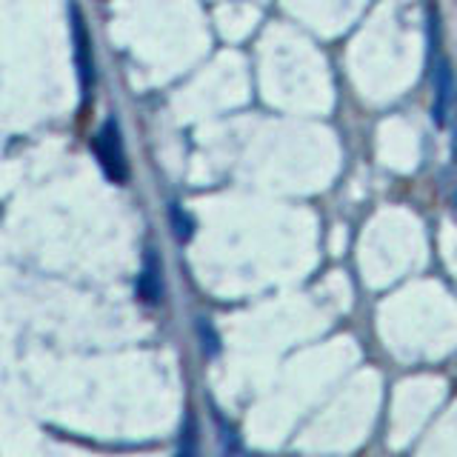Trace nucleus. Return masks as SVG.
<instances>
[{"mask_svg": "<svg viewBox=\"0 0 457 457\" xmlns=\"http://www.w3.org/2000/svg\"><path fill=\"white\" fill-rule=\"evenodd\" d=\"M95 154L100 161V169L106 171V178L114 183H123L129 178V163H126V149L120 140V126L114 118L104 120V126L95 135Z\"/></svg>", "mask_w": 457, "mask_h": 457, "instance_id": "f257e3e1", "label": "nucleus"}, {"mask_svg": "<svg viewBox=\"0 0 457 457\" xmlns=\"http://www.w3.org/2000/svg\"><path fill=\"white\" fill-rule=\"evenodd\" d=\"M71 40H75V61H78V78H80V95L83 104L92 95L95 86V61H92V37L86 32L80 9H71Z\"/></svg>", "mask_w": 457, "mask_h": 457, "instance_id": "f03ea898", "label": "nucleus"}, {"mask_svg": "<svg viewBox=\"0 0 457 457\" xmlns=\"http://www.w3.org/2000/svg\"><path fill=\"white\" fill-rule=\"evenodd\" d=\"M454 104V75L449 61H437L435 66V104H432V120L437 126L446 123V114Z\"/></svg>", "mask_w": 457, "mask_h": 457, "instance_id": "7ed1b4c3", "label": "nucleus"}, {"mask_svg": "<svg viewBox=\"0 0 457 457\" xmlns=\"http://www.w3.org/2000/svg\"><path fill=\"white\" fill-rule=\"evenodd\" d=\"M163 295V280H161V261L149 252L146 261H143V271L137 278V297L143 303H157Z\"/></svg>", "mask_w": 457, "mask_h": 457, "instance_id": "20e7f679", "label": "nucleus"}, {"mask_svg": "<svg viewBox=\"0 0 457 457\" xmlns=\"http://www.w3.org/2000/svg\"><path fill=\"white\" fill-rule=\"evenodd\" d=\"M171 223H175V235H178L180 240H186V237L192 235V220L186 218V214H180L178 206H171Z\"/></svg>", "mask_w": 457, "mask_h": 457, "instance_id": "39448f33", "label": "nucleus"}, {"mask_svg": "<svg viewBox=\"0 0 457 457\" xmlns=\"http://www.w3.org/2000/svg\"><path fill=\"white\" fill-rule=\"evenodd\" d=\"M452 157L457 163V112H454V137H452Z\"/></svg>", "mask_w": 457, "mask_h": 457, "instance_id": "423d86ee", "label": "nucleus"}, {"mask_svg": "<svg viewBox=\"0 0 457 457\" xmlns=\"http://www.w3.org/2000/svg\"><path fill=\"white\" fill-rule=\"evenodd\" d=\"M454 209H457V192H454Z\"/></svg>", "mask_w": 457, "mask_h": 457, "instance_id": "0eeeda50", "label": "nucleus"}]
</instances>
